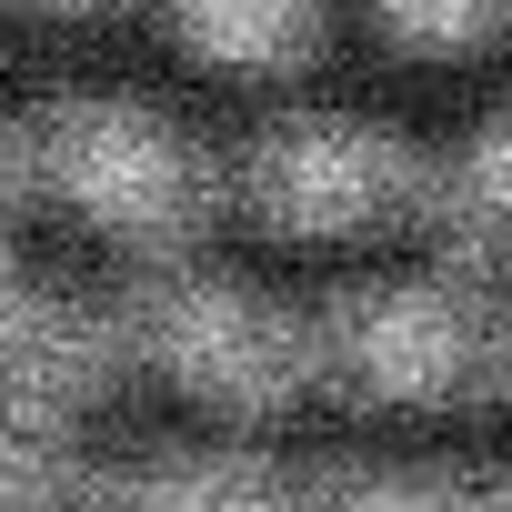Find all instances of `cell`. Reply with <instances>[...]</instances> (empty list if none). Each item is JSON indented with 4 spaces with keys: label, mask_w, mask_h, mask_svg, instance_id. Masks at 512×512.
I'll list each match as a JSON object with an SVG mask.
<instances>
[{
    "label": "cell",
    "mask_w": 512,
    "mask_h": 512,
    "mask_svg": "<svg viewBox=\"0 0 512 512\" xmlns=\"http://www.w3.org/2000/svg\"><path fill=\"white\" fill-rule=\"evenodd\" d=\"M231 191L292 241H342V231H392V221L432 211V161L392 121L292 111V121L251 131V151L231 161Z\"/></svg>",
    "instance_id": "cell-3"
},
{
    "label": "cell",
    "mask_w": 512,
    "mask_h": 512,
    "mask_svg": "<svg viewBox=\"0 0 512 512\" xmlns=\"http://www.w3.org/2000/svg\"><path fill=\"white\" fill-rule=\"evenodd\" d=\"M472 512H512V482H492V492H472Z\"/></svg>",
    "instance_id": "cell-12"
},
{
    "label": "cell",
    "mask_w": 512,
    "mask_h": 512,
    "mask_svg": "<svg viewBox=\"0 0 512 512\" xmlns=\"http://www.w3.org/2000/svg\"><path fill=\"white\" fill-rule=\"evenodd\" d=\"M51 472H61L51 422L11 412V422H0V512H41V502H51Z\"/></svg>",
    "instance_id": "cell-9"
},
{
    "label": "cell",
    "mask_w": 512,
    "mask_h": 512,
    "mask_svg": "<svg viewBox=\"0 0 512 512\" xmlns=\"http://www.w3.org/2000/svg\"><path fill=\"white\" fill-rule=\"evenodd\" d=\"M432 211H442V231L472 251V262L512 251V101L472 131L462 161H432Z\"/></svg>",
    "instance_id": "cell-6"
},
{
    "label": "cell",
    "mask_w": 512,
    "mask_h": 512,
    "mask_svg": "<svg viewBox=\"0 0 512 512\" xmlns=\"http://www.w3.org/2000/svg\"><path fill=\"white\" fill-rule=\"evenodd\" d=\"M312 372L362 402H452L512 382V292L492 282H362L312 322Z\"/></svg>",
    "instance_id": "cell-1"
},
{
    "label": "cell",
    "mask_w": 512,
    "mask_h": 512,
    "mask_svg": "<svg viewBox=\"0 0 512 512\" xmlns=\"http://www.w3.org/2000/svg\"><path fill=\"white\" fill-rule=\"evenodd\" d=\"M31 181L131 251H181L221 201V161L151 101H61L31 131Z\"/></svg>",
    "instance_id": "cell-2"
},
{
    "label": "cell",
    "mask_w": 512,
    "mask_h": 512,
    "mask_svg": "<svg viewBox=\"0 0 512 512\" xmlns=\"http://www.w3.org/2000/svg\"><path fill=\"white\" fill-rule=\"evenodd\" d=\"M161 21H171V41H181L201 71L272 81V71L322 61V41H332V0H161Z\"/></svg>",
    "instance_id": "cell-5"
},
{
    "label": "cell",
    "mask_w": 512,
    "mask_h": 512,
    "mask_svg": "<svg viewBox=\"0 0 512 512\" xmlns=\"http://www.w3.org/2000/svg\"><path fill=\"white\" fill-rule=\"evenodd\" d=\"M282 512H472V492L432 482V472H332V482L292 492Z\"/></svg>",
    "instance_id": "cell-8"
},
{
    "label": "cell",
    "mask_w": 512,
    "mask_h": 512,
    "mask_svg": "<svg viewBox=\"0 0 512 512\" xmlns=\"http://www.w3.org/2000/svg\"><path fill=\"white\" fill-rule=\"evenodd\" d=\"M11 11H41V21H91V11H121V0H11Z\"/></svg>",
    "instance_id": "cell-11"
},
{
    "label": "cell",
    "mask_w": 512,
    "mask_h": 512,
    "mask_svg": "<svg viewBox=\"0 0 512 512\" xmlns=\"http://www.w3.org/2000/svg\"><path fill=\"white\" fill-rule=\"evenodd\" d=\"M31 191V131H11V121H0V211H11Z\"/></svg>",
    "instance_id": "cell-10"
},
{
    "label": "cell",
    "mask_w": 512,
    "mask_h": 512,
    "mask_svg": "<svg viewBox=\"0 0 512 512\" xmlns=\"http://www.w3.org/2000/svg\"><path fill=\"white\" fill-rule=\"evenodd\" d=\"M372 31L412 61H462L512 31V0H372Z\"/></svg>",
    "instance_id": "cell-7"
},
{
    "label": "cell",
    "mask_w": 512,
    "mask_h": 512,
    "mask_svg": "<svg viewBox=\"0 0 512 512\" xmlns=\"http://www.w3.org/2000/svg\"><path fill=\"white\" fill-rule=\"evenodd\" d=\"M121 342L151 352L171 382L231 402V412H272L312 382V332L292 312H272L251 282H211V272H161L131 292Z\"/></svg>",
    "instance_id": "cell-4"
}]
</instances>
